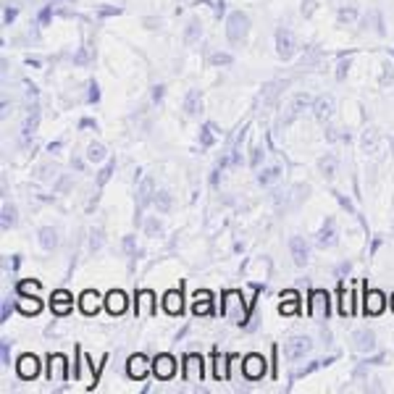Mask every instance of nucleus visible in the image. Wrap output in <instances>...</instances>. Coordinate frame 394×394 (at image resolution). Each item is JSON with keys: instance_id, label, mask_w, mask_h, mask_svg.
I'll return each instance as SVG.
<instances>
[{"instance_id": "ea45409f", "label": "nucleus", "mask_w": 394, "mask_h": 394, "mask_svg": "<svg viewBox=\"0 0 394 394\" xmlns=\"http://www.w3.org/2000/svg\"><path fill=\"white\" fill-rule=\"evenodd\" d=\"M211 63H213V66H232L234 55L232 53H213V55H211Z\"/></svg>"}, {"instance_id": "2f4dec72", "label": "nucleus", "mask_w": 394, "mask_h": 394, "mask_svg": "<svg viewBox=\"0 0 394 394\" xmlns=\"http://www.w3.org/2000/svg\"><path fill=\"white\" fill-rule=\"evenodd\" d=\"M192 310H195V316H208L211 313V292H197V300L195 305H192Z\"/></svg>"}, {"instance_id": "052dcab7", "label": "nucleus", "mask_w": 394, "mask_h": 394, "mask_svg": "<svg viewBox=\"0 0 394 394\" xmlns=\"http://www.w3.org/2000/svg\"><path fill=\"white\" fill-rule=\"evenodd\" d=\"M334 195H336V200H339V203H342V206L347 208V211H350V213H355V208H352V203H350V200H347V197L339 195V192H334Z\"/></svg>"}, {"instance_id": "c756f323", "label": "nucleus", "mask_w": 394, "mask_h": 394, "mask_svg": "<svg viewBox=\"0 0 394 394\" xmlns=\"http://www.w3.org/2000/svg\"><path fill=\"white\" fill-rule=\"evenodd\" d=\"M203 37V24L197 18H189L187 21V29H184V43L187 45H195L197 40Z\"/></svg>"}, {"instance_id": "a878e982", "label": "nucleus", "mask_w": 394, "mask_h": 394, "mask_svg": "<svg viewBox=\"0 0 394 394\" xmlns=\"http://www.w3.org/2000/svg\"><path fill=\"white\" fill-rule=\"evenodd\" d=\"M373 29L378 37H384L386 35V29H384V21H381V14L378 11H368V16L363 18V29Z\"/></svg>"}, {"instance_id": "ddd939ff", "label": "nucleus", "mask_w": 394, "mask_h": 394, "mask_svg": "<svg viewBox=\"0 0 394 394\" xmlns=\"http://www.w3.org/2000/svg\"><path fill=\"white\" fill-rule=\"evenodd\" d=\"M386 308V297H384V292H378V289H368L366 292V313L368 316H381Z\"/></svg>"}, {"instance_id": "4468645a", "label": "nucleus", "mask_w": 394, "mask_h": 394, "mask_svg": "<svg viewBox=\"0 0 394 394\" xmlns=\"http://www.w3.org/2000/svg\"><path fill=\"white\" fill-rule=\"evenodd\" d=\"M316 242H318V247H334L336 242V223H334V218H326L324 221V226H321V232H318V237H316Z\"/></svg>"}, {"instance_id": "cd10ccee", "label": "nucleus", "mask_w": 394, "mask_h": 394, "mask_svg": "<svg viewBox=\"0 0 394 394\" xmlns=\"http://www.w3.org/2000/svg\"><path fill=\"white\" fill-rule=\"evenodd\" d=\"M282 166H271V169H263V171L257 174V184L260 187H268V184H274V181L282 179Z\"/></svg>"}, {"instance_id": "423d86ee", "label": "nucleus", "mask_w": 394, "mask_h": 394, "mask_svg": "<svg viewBox=\"0 0 394 394\" xmlns=\"http://www.w3.org/2000/svg\"><path fill=\"white\" fill-rule=\"evenodd\" d=\"M242 371H245V376L250 381H257V378L266 376V360L260 358V355H247V358L242 360Z\"/></svg>"}, {"instance_id": "473e14b6", "label": "nucleus", "mask_w": 394, "mask_h": 394, "mask_svg": "<svg viewBox=\"0 0 394 394\" xmlns=\"http://www.w3.org/2000/svg\"><path fill=\"white\" fill-rule=\"evenodd\" d=\"M105 158H108L105 145H100V142H90V145H87V161L90 163H103Z\"/></svg>"}, {"instance_id": "338daca9", "label": "nucleus", "mask_w": 394, "mask_h": 394, "mask_svg": "<svg viewBox=\"0 0 394 394\" xmlns=\"http://www.w3.org/2000/svg\"><path fill=\"white\" fill-rule=\"evenodd\" d=\"M389 147H392V153H394V134L389 137Z\"/></svg>"}, {"instance_id": "4d7b16f0", "label": "nucleus", "mask_w": 394, "mask_h": 394, "mask_svg": "<svg viewBox=\"0 0 394 394\" xmlns=\"http://www.w3.org/2000/svg\"><path fill=\"white\" fill-rule=\"evenodd\" d=\"M24 63H26V66H29V69H43V60L35 58V55H26Z\"/></svg>"}, {"instance_id": "9b49d317", "label": "nucleus", "mask_w": 394, "mask_h": 394, "mask_svg": "<svg viewBox=\"0 0 394 394\" xmlns=\"http://www.w3.org/2000/svg\"><path fill=\"white\" fill-rule=\"evenodd\" d=\"M334 111H336L334 95H321V97H316V103H313V113H316L318 121H329L331 116H334Z\"/></svg>"}, {"instance_id": "4be33fe9", "label": "nucleus", "mask_w": 394, "mask_h": 394, "mask_svg": "<svg viewBox=\"0 0 394 394\" xmlns=\"http://www.w3.org/2000/svg\"><path fill=\"white\" fill-rule=\"evenodd\" d=\"M336 166H339V161H336V155H331V153H326L324 158H318V171L324 174L326 179H334Z\"/></svg>"}, {"instance_id": "72a5a7b5", "label": "nucleus", "mask_w": 394, "mask_h": 394, "mask_svg": "<svg viewBox=\"0 0 394 394\" xmlns=\"http://www.w3.org/2000/svg\"><path fill=\"white\" fill-rule=\"evenodd\" d=\"M18 310H21L24 316H37V313L43 310V302L37 300V297H21V300H18Z\"/></svg>"}, {"instance_id": "f257e3e1", "label": "nucleus", "mask_w": 394, "mask_h": 394, "mask_svg": "<svg viewBox=\"0 0 394 394\" xmlns=\"http://www.w3.org/2000/svg\"><path fill=\"white\" fill-rule=\"evenodd\" d=\"M247 35H250V16L242 14V11H234L229 14L226 18V37L232 45H245L247 43Z\"/></svg>"}, {"instance_id": "0eeeda50", "label": "nucleus", "mask_w": 394, "mask_h": 394, "mask_svg": "<svg viewBox=\"0 0 394 394\" xmlns=\"http://www.w3.org/2000/svg\"><path fill=\"white\" fill-rule=\"evenodd\" d=\"M289 250H292V260H294V266H297V268L308 266V263H310L308 242L302 240V237H292V240H289Z\"/></svg>"}, {"instance_id": "e433bc0d", "label": "nucleus", "mask_w": 394, "mask_h": 394, "mask_svg": "<svg viewBox=\"0 0 394 394\" xmlns=\"http://www.w3.org/2000/svg\"><path fill=\"white\" fill-rule=\"evenodd\" d=\"M282 300L284 302L279 305V313L287 316V313H294V310H297V292H284Z\"/></svg>"}, {"instance_id": "0e129e2a", "label": "nucleus", "mask_w": 394, "mask_h": 394, "mask_svg": "<svg viewBox=\"0 0 394 394\" xmlns=\"http://www.w3.org/2000/svg\"><path fill=\"white\" fill-rule=\"evenodd\" d=\"M121 9H100V16H119Z\"/></svg>"}, {"instance_id": "e2e57ef3", "label": "nucleus", "mask_w": 394, "mask_h": 394, "mask_svg": "<svg viewBox=\"0 0 394 394\" xmlns=\"http://www.w3.org/2000/svg\"><path fill=\"white\" fill-rule=\"evenodd\" d=\"M215 16H218V18H221L223 16V14H226V3H223V0H218V3H215Z\"/></svg>"}, {"instance_id": "680f3d73", "label": "nucleus", "mask_w": 394, "mask_h": 394, "mask_svg": "<svg viewBox=\"0 0 394 394\" xmlns=\"http://www.w3.org/2000/svg\"><path fill=\"white\" fill-rule=\"evenodd\" d=\"M350 271H352L350 263H342V266H336V276H339V279H342V276H347Z\"/></svg>"}, {"instance_id": "a18cd8bd", "label": "nucleus", "mask_w": 394, "mask_h": 394, "mask_svg": "<svg viewBox=\"0 0 394 394\" xmlns=\"http://www.w3.org/2000/svg\"><path fill=\"white\" fill-rule=\"evenodd\" d=\"M300 11H302V16L310 18V16H313V14L318 11V3H316V0H302Z\"/></svg>"}, {"instance_id": "f704fd0d", "label": "nucleus", "mask_w": 394, "mask_h": 394, "mask_svg": "<svg viewBox=\"0 0 394 394\" xmlns=\"http://www.w3.org/2000/svg\"><path fill=\"white\" fill-rule=\"evenodd\" d=\"M163 308H166V313H171V316L181 313V294L179 292H169V294L163 297Z\"/></svg>"}, {"instance_id": "6e6552de", "label": "nucleus", "mask_w": 394, "mask_h": 394, "mask_svg": "<svg viewBox=\"0 0 394 394\" xmlns=\"http://www.w3.org/2000/svg\"><path fill=\"white\" fill-rule=\"evenodd\" d=\"M66 358L63 355H50L48 358V378H50V384H63L66 381Z\"/></svg>"}, {"instance_id": "20e7f679", "label": "nucleus", "mask_w": 394, "mask_h": 394, "mask_svg": "<svg viewBox=\"0 0 394 394\" xmlns=\"http://www.w3.org/2000/svg\"><path fill=\"white\" fill-rule=\"evenodd\" d=\"M310 350H313V342H310L308 336H292L287 347H284V355L289 360H302Z\"/></svg>"}, {"instance_id": "6ab92c4d", "label": "nucleus", "mask_w": 394, "mask_h": 394, "mask_svg": "<svg viewBox=\"0 0 394 394\" xmlns=\"http://www.w3.org/2000/svg\"><path fill=\"white\" fill-rule=\"evenodd\" d=\"M184 111H187V116H200V111H203V95H200V90H189L187 92Z\"/></svg>"}, {"instance_id": "7c9ffc66", "label": "nucleus", "mask_w": 394, "mask_h": 394, "mask_svg": "<svg viewBox=\"0 0 394 394\" xmlns=\"http://www.w3.org/2000/svg\"><path fill=\"white\" fill-rule=\"evenodd\" d=\"M153 179L147 176L145 181H142V187H139V195H137V206L139 208H145V206H150L153 203V197H155V192H153Z\"/></svg>"}, {"instance_id": "a211bd4d", "label": "nucleus", "mask_w": 394, "mask_h": 394, "mask_svg": "<svg viewBox=\"0 0 394 394\" xmlns=\"http://www.w3.org/2000/svg\"><path fill=\"white\" fill-rule=\"evenodd\" d=\"M229 318H234L237 324H245V308H242V300H240V294H229V300H226V310H223Z\"/></svg>"}, {"instance_id": "774afa93", "label": "nucleus", "mask_w": 394, "mask_h": 394, "mask_svg": "<svg viewBox=\"0 0 394 394\" xmlns=\"http://www.w3.org/2000/svg\"><path fill=\"white\" fill-rule=\"evenodd\" d=\"M392 310H394V297H392Z\"/></svg>"}, {"instance_id": "dca6fc26", "label": "nucleus", "mask_w": 394, "mask_h": 394, "mask_svg": "<svg viewBox=\"0 0 394 394\" xmlns=\"http://www.w3.org/2000/svg\"><path fill=\"white\" fill-rule=\"evenodd\" d=\"M105 308H108L111 316H121V313L127 310V294L119 289L108 292V297H105Z\"/></svg>"}, {"instance_id": "393cba45", "label": "nucleus", "mask_w": 394, "mask_h": 394, "mask_svg": "<svg viewBox=\"0 0 394 394\" xmlns=\"http://www.w3.org/2000/svg\"><path fill=\"white\" fill-rule=\"evenodd\" d=\"M218 137H221V132H218V129H215V124H211V121H208L206 127L200 129V145H203V147H213Z\"/></svg>"}, {"instance_id": "bf43d9fd", "label": "nucleus", "mask_w": 394, "mask_h": 394, "mask_svg": "<svg viewBox=\"0 0 394 394\" xmlns=\"http://www.w3.org/2000/svg\"><path fill=\"white\" fill-rule=\"evenodd\" d=\"M260 158H263V150H260V147H252V158H250V163H252V166H260Z\"/></svg>"}, {"instance_id": "79ce46f5", "label": "nucleus", "mask_w": 394, "mask_h": 394, "mask_svg": "<svg viewBox=\"0 0 394 394\" xmlns=\"http://www.w3.org/2000/svg\"><path fill=\"white\" fill-rule=\"evenodd\" d=\"M113 171H116V161H108V163H105L103 171L97 174V187H103L105 181L111 179V174H113Z\"/></svg>"}, {"instance_id": "c9c22d12", "label": "nucleus", "mask_w": 394, "mask_h": 394, "mask_svg": "<svg viewBox=\"0 0 394 394\" xmlns=\"http://www.w3.org/2000/svg\"><path fill=\"white\" fill-rule=\"evenodd\" d=\"M153 308H155L153 292H142V294H139V302H137V316H150Z\"/></svg>"}, {"instance_id": "aec40b11", "label": "nucleus", "mask_w": 394, "mask_h": 394, "mask_svg": "<svg viewBox=\"0 0 394 394\" xmlns=\"http://www.w3.org/2000/svg\"><path fill=\"white\" fill-rule=\"evenodd\" d=\"M79 308L85 310L87 316H95V313L100 310V294H97V292H85V294L79 297Z\"/></svg>"}, {"instance_id": "13d9d810", "label": "nucleus", "mask_w": 394, "mask_h": 394, "mask_svg": "<svg viewBox=\"0 0 394 394\" xmlns=\"http://www.w3.org/2000/svg\"><path fill=\"white\" fill-rule=\"evenodd\" d=\"M163 95H166V87H163V85L153 87V100H155V103H161V100H163Z\"/></svg>"}, {"instance_id": "49530a36", "label": "nucleus", "mask_w": 394, "mask_h": 394, "mask_svg": "<svg viewBox=\"0 0 394 394\" xmlns=\"http://www.w3.org/2000/svg\"><path fill=\"white\" fill-rule=\"evenodd\" d=\"M350 63H352L350 58H342V60H339V66H336V79H339V82H342V79L347 77V71H350Z\"/></svg>"}, {"instance_id": "37998d69", "label": "nucleus", "mask_w": 394, "mask_h": 394, "mask_svg": "<svg viewBox=\"0 0 394 394\" xmlns=\"http://www.w3.org/2000/svg\"><path fill=\"white\" fill-rule=\"evenodd\" d=\"M90 247L92 250L103 247V229H92V232H90Z\"/></svg>"}, {"instance_id": "bb28decb", "label": "nucleus", "mask_w": 394, "mask_h": 394, "mask_svg": "<svg viewBox=\"0 0 394 394\" xmlns=\"http://www.w3.org/2000/svg\"><path fill=\"white\" fill-rule=\"evenodd\" d=\"M313 103H316V100H313L310 95H305V92L294 95V97H292V105H289V113L292 116H300V113L305 111V108H310Z\"/></svg>"}, {"instance_id": "39448f33", "label": "nucleus", "mask_w": 394, "mask_h": 394, "mask_svg": "<svg viewBox=\"0 0 394 394\" xmlns=\"http://www.w3.org/2000/svg\"><path fill=\"white\" fill-rule=\"evenodd\" d=\"M153 373L155 378H161V381H169V378L176 376V360L171 355H158L153 360Z\"/></svg>"}, {"instance_id": "69168bd1", "label": "nucleus", "mask_w": 394, "mask_h": 394, "mask_svg": "<svg viewBox=\"0 0 394 394\" xmlns=\"http://www.w3.org/2000/svg\"><path fill=\"white\" fill-rule=\"evenodd\" d=\"M71 166H74L77 171H82V169H85V163H82V161H71Z\"/></svg>"}, {"instance_id": "b1692460", "label": "nucleus", "mask_w": 394, "mask_h": 394, "mask_svg": "<svg viewBox=\"0 0 394 394\" xmlns=\"http://www.w3.org/2000/svg\"><path fill=\"white\" fill-rule=\"evenodd\" d=\"M37 121H40V111L37 108H32V113L26 116L24 121V127H21V139H24V145L29 142V139L35 137V132H37Z\"/></svg>"}, {"instance_id": "c03bdc74", "label": "nucleus", "mask_w": 394, "mask_h": 394, "mask_svg": "<svg viewBox=\"0 0 394 394\" xmlns=\"http://www.w3.org/2000/svg\"><path fill=\"white\" fill-rule=\"evenodd\" d=\"M329 363H331V360H313L310 366H305V368L297 371V376H308V373H313V371L321 368V366H329Z\"/></svg>"}, {"instance_id": "6e6d98bb", "label": "nucleus", "mask_w": 394, "mask_h": 394, "mask_svg": "<svg viewBox=\"0 0 394 394\" xmlns=\"http://www.w3.org/2000/svg\"><path fill=\"white\" fill-rule=\"evenodd\" d=\"M18 16V9H6V14H3V21H6V24H14V18Z\"/></svg>"}, {"instance_id": "c85d7f7f", "label": "nucleus", "mask_w": 394, "mask_h": 394, "mask_svg": "<svg viewBox=\"0 0 394 394\" xmlns=\"http://www.w3.org/2000/svg\"><path fill=\"white\" fill-rule=\"evenodd\" d=\"M16 215H18L16 208L3 203V211H0V226H3V232H9L11 226H16Z\"/></svg>"}, {"instance_id": "1a4fd4ad", "label": "nucleus", "mask_w": 394, "mask_h": 394, "mask_svg": "<svg viewBox=\"0 0 394 394\" xmlns=\"http://www.w3.org/2000/svg\"><path fill=\"white\" fill-rule=\"evenodd\" d=\"M184 381L187 384H200L203 381V358L200 355H187L184 358Z\"/></svg>"}, {"instance_id": "2eb2a0df", "label": "nucleus", "mask_w": 394, "mask_h": 394, "mask_svg": "<svg viewBox=\"0 0 394 394\" xmlns=\"http://www.w3.org/2000/svg\"><path fill=\"white\" fill-rule=\"evenodd\" d=\"M150 368H153V366L147 363L145 355H132V358H129L127 371H129V376L134 378V381H142V378L147 376V371H150Z\"/></svg>"}, {"instance_id": "09e8293b", "label": "nucleus", "mask_w": 394, "mask_h": 394, "mask_svg": "<svg viewBox=\"0 0 394 394\" xmlns=\"http://www.w3.org/2000/svg\"><path fill=\"white\" fill-rule=\"evenodd\" d=\"M40 289V282H21L18 284V292L24 294V292H37Z\"/></svg>"}, {"instance_id": "a19ab883", "label": "nucleus", "mask_w": 394, "mask_h": 394, "mask_svg": "<svg viewBox=\"0 0 394 394\" xmlns=\"http://www.w3.org/2000/svg\"><path fill=\"white\" fill-rule=\"evenodd\" d=\"M145 234H147V237H158V234H163V223L158 221V218H147V221H145Z\"/></svg>"}, {"instance_id": "412c9836", "label": "nucleus", "mask_w": 394, "mask_h": 394, "mask_svg": "<svg viewBox=\"0 0 394 394\" xmlns=\"http://www.w3.org/2000/svg\"><path fill=\"white\" fill-rule=\"evenodd\" d=\"M360 147H363V153H368V155L378 153V132L376 129H366V132H363V137H360Z\"/></svg>"}, {"instance_id": "7ed1b4c3", "label": "nucleus", "mask_w": 394, "mask_h": 394, "mask_svg": "<svg viewBox=\"0 0 394 394\" xmlns=\"http://www.w3.org/2000/svg\"><path fill=\"white\" fill-rule=\"evenodd\" d=\"M310 318L318 324L329 321V294L324 289H316L310 294Z\"/></svg>"}, {"instance_id": "3c124183", "label": "nucleus", "mask_w": 394, "mask_h": 394, "mask_svg": "<svg viewBox=\"0 0 394 394\" xmlns=\"http://www.w3.org/2000/svg\"><path fill=\"white\" fill-rule=\"evenodd\" d=\"M124 250H127L129 255H137V247H134V237H132V234L124 237Z\"/></svg>"}, {"instance_id": "4c0bfd02", "label": "nucleus", "mask_w": 394, "mask_h": 394, "mask_svg": "<svg viewBox=\"0 0 394 394\" xmlns=\"http://www.w3.org/2000/svg\"><path fill=\"white\" fill-rule=\"evenodd\" d=\"M336 21L339 24H355L358 21V9L355 6H344V9H339V14H336Z\"/></svg>"}, {"instance_id": "f03ea898", "label": "nucleus", "mask_w": 394, "mask_h": 394, "mask_svg": "<svg viewBox=\"0 0 394 394\" xmlns=\"http://www.w3.org/2000/svg\"><path fill=\"white\" fill-rule=\"evenodd\" d=\"M297 50V45H294V35H292L287 26H279L276 29V55L282 60H289Z\"/></svg>"}, {"instance_id": "9d476101", "label": "nucleus", "mask_w": 394, "mask_h": 394, "mask_svg": "<svg viewBox=\"0 0 394 394\" xmlns=\"http://www.w3.org/2000/svg\"><path fill=\"white\" fill-rule=\"evenodd\" d=\"M16 371H18V378L32 381V378L40 376V360L35 355H21V360L16 363Z\"/></svg>"}, {"instance_id": "8fccbe9b", "label": "nucleus", "mask_w": 394, "mask_h": 394, "mask_svg": "<svg viewBox=\"0 0 394 394\" xmlns=\"http://www.w3.org/2000/svg\"><path fill=\"white\" fill-rule=\"evenodd\" d=\"M100 100V87L97 82H90V103H97Z\"/></svg>"}, {"instance_id": "f8f14e48", "label": "nucleus", "mask_w": 394, "mask_h": 394, "mask_svg": "<svg viewBox=\"0 0 394 394\" xmlns=\"http://www.w3.org/2000/svg\"><path fill=\"white\" fill-rule=\"evenodd\" d=\"M352 342H355L358 352H373L376 350V331L373 329H358L352 334Z\"/></svg>"}, {"instance_id": "603ef678", "label": "nucleus", "mask_w": 394, "mask_h": 394, "mask_svg": "<svg viewBox=\"0 0 394 394\" xmlns=\"http://www.w3.org/2000/svg\"><path fill=\"white\" fill-rule=\"evenodd\" d=\"M276 87H279V85H268V87H266V103H268V105L274 103L276 95H279V90H276Z\"/></svg>"}, {"instance_id": "de8ad7c7", "label": "nucleus", "mask_w": 394, "mask_h": 394, "mask_svg": "<svg viewBox=\"0 0 394 394\" xmlns=\"http://www.w3.org/2000/svg\"><path fill=\"white\" fill-rule=\"evenodd\" d=\"M381 69H384V74H381V85H392V79H394V71H392V63H389V60H386L384 66H381Z\"/></svg>"}, {"instance_id": "5701e85b", "label": "nucleus", "mask_w": 394, "mask_h": 394, "mask_svg": "<svg viewBox=\"0 0 394 394\" xmlns=\"http://www.w3.org/2000/svg\"><path fill=\"white\" fill-rule=\"evenodd\" d=\"M40 247L53 252V250L58 247V232L53 229V226H43L40 229Z\"/></svg>"}, {"instance_id": "58836bf2", "label": "nucleus", "mask_w": 394, "mask_h": 394, "mask_svg": "<svg viewBox=\"0 0 394 394\" xmlns=\"http://www.w3.org/2000/svg\"><path fill=\"white\" fill-rule=\"evenodd\" d=\"M153 203H155V208H158L161 213H169V211H171V195H169L166 189H161V192H155Z\"/></svg>"}, {"instance_id": "f3484780", "label": "nucleus", "mask_w": 394, "mask_h": 394, "mask_svg": "<svg viewBox=\"0 0 394 394\" xmlns=\"http://www.w3.org/2000/svg\"><path fill=\"white\" fill-rule=\"evenodd\" d=\"M53 313H58V316H66L71 308H74V297H71L69 292H53Z\"/></svg>"}, {"instance_id": "5fc2aeb1", "label": "nucleus", "mask_w": 394, "mask_h": 394, "mask_svg": "<svg viewBox=\"0 0 394 394\" xmlns=\"http://www.w3.org/2000/svg\"><path fill=\"white\" fill-rule=\"evenodd\" d=\"M9 352H11L9 339H3V344H0V355H3V366H9V363H11V360H9Z\"/></svg>"}, {"instance_id": "864d4df0", "label": "nucleus", "mask_w": 394, "mask_h": 394, "mask_svg": "<svg viewBox=\"0 0 394 394\" xmlns=\"http://www.w3.org/2000/svg\"><path fill=\"white\" fill-rule=\"evenodd\" d=\"M14 310V302L11 300H3V310H0V321H9V313Z\"/></svg>"}]
</instances>
